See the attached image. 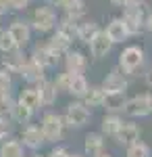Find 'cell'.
I'll use <instances>...</instances> for the list:
<instances>
[{
  "label": "cell",
  "mask_w": 152,
  "mask_h": 157,
  "mask_svg": "<svg viewBox=\"0 0 152 157\" xmlns=\"http://www.w3.org/2000/svg\"><path fill=\"white\" fill-rule=\"evenodd\" d=\"M144 63H146V50L138 44H129L119 52L117 67L125 75H136L144 67Z\"/></svg>",
  "instance_id": "cell-1"
},
{
  "label": "cell",
  "mask_w": 152,
  "mask_h": 157,
  "mask_svg": "<svg viewBox=\"0 0 152 157\" xmlns=\"http://www.w3.org/2000/svg\"><path fill=\"white\" fill-rule=\"evenodd\" d=\"M148 13H150V9L144 0H131L127 6H123V21H125L131 36L140 34L144 29V21H146Z\"/></svg>",
  "instance_id": "cell-2"
},
{
  "label": "cell",
  "mask_w": 152,
  "mask_h": 157,
  "mask_svg": "<svg viewBox=\"0 0 152 157\" xmlns=\"http://www.w3.org/2000/svg\"><path fill=\"white\" fill-rule=\"evenodd\" d=\"M56 23H59V17H56L54 6H50V4H42V6L34 9L31 19H29L31 29L38 34H52L56 29Z\"/></svg>",
  "instance_id": "cell-3"
},
{
  "label": "cell",
  "mask_w": 152,
  "mask_h": 157,
  "mask_svg": "<svg viewBox=\"0 0 152 157\" xmlns=\"http://www.w3.org/2000/svg\"><path fill=\"white\" fill-rule=\"evenodd\" d=\"M38 126H40V130H42V134H44L46 143H50V145H56L59 140H63L65 130H67L63 115L54 113V111H46V113L42 115V120H40Z\"/></svg>",
  "instance_id": "cell-4"
},
{
  "label": "cell",
  "mask_w": 152,
  "mask_h": 157,
  "mask_svg": "<svg viewBox=\"0 0 152 157\" xmlns=\"http://www.w3.org/2000/svg\"><path fill=\"white\" fill-rule=\"evenodd\" d=\"M90 117H92L90 107H85L79 98H77V101H71L69 105L65 107V113H63L65 126H67V128H75V130L83 128V126L90 121Z\"/></svg>",
  "instance_id": "cell-5"
},
{
  "label": "cell",
  "mask_w": 152,
  "mask_h": 157,
  "mask_svg": "<svg viewBox=\"0 0 152 157\" xmlns=\"http://www.w3.org/2000/svg\"><path fill=\"white\" fill-rule=\"evenodd\" d=\"M123 113L127 117H131V120H142V117L152 115V94L150 92H142V94L127 98V103L123 107Z\"/></svg>",
  "instance_id": "cell-6"
},
{
  "label": "cell",
  "mask_w": 152,
  "mask_h": 157,
  "mask_svg": "<svg viewBox=\"0 0 152 157\" xmlns=\"http://www.w3.org/2000/svg\"><path fill=\"white\" fill-rule=\"evenodd\" d=\"M140 136H142V128L136 124V121L123 120L121 128H119V132L113 136V140H115L119 147H125V149H127L129 145L138 143V140H140Z\"/></svg>",
  "instance_id": "cell-7"
},
{
  "label": "cell",
  "mask_w": 152,
  "mask_h": 157,
  "mask_svg": "<svg viewBox=\"0 0 152 157\" xmlns=\"http://www.w3.org/2000/svg\"><path fill=\"white\" fill-rule=\"evenodd\" d=\"M9 32H11L13 40H15V44H17V48L23 50L25 46H29V42H31V25L29 21H23V19H15L9 27H6Z\"/></svg>",
  "instance_id": "cell-8"
},
{
  "label": "cell",
  "mask_w": 152,
  "mask_h": 157,
  "mask_svg": "<svg viewBox=\"0 0 152 157\" xmlns=\"http://www.w3.org/2000/svg\"><path fill=\"white\" fill-rule=\"evenodd\" d=\"M113 42L108 40V36H106L104 29H98L96 32V36L90 40V44H88V48H90V55H92L96 61L100 59H106L108 55H110V50H113Z\"/></svg>",
  "instance_id": "cell-9"
},
{
  "label": "cell",
  "mask_w": 152,
  "mask_h": 157,
  "mask_svg": "<svg viewBox=\"0 0 152 157\" xmlns=\"http://www.w3.org/2000/svg\"><path fill=\"white\" fill-rule=\"evenodd\" d=\"M21 145L25 149H29V151H38V149H42L46 145V138H44V134H42L38 124L23 126V130H21Z\"/></svg>",
  "instance_id": "cell-10"
},
{
  "label": "cell",
  "mask_w": 152,
  "mask_h": 157,
  "mask_svg": "<svg viewBox=\"0 0 152 157\" xmlns=\"http://www.w3.org/2000/svg\"><path fill=\"white\" fill-rule=\"evenodd\" d=\"M100 86L104 88L106 92H125L129 86V80L119 67H115V69H110V71L106 73V78L102 80Z\"/></svg>",
  "instance_id": "cell-11"
},
{
  "label": "cell",
  "mask_w": 152,
  "mask_h": 157,
  "mask_svg": "<svg viewBox=\"0 0 152 157\" xmlns=\"http://www.w3.org/2000/svg\"><path fill=\"white\" fill-rule=\"evenodd\" d=\"M29 57H31L38 65H42L44 69H52V67H56V63H59V57L46 46V42L35 44L34 48H31V55H29Z\"/></svg>",
  "instance_id": "cell-12"
},
{
  "label": "cell",
  "mask_w": 152,
  "mask_h": 157,
  "mask_svg": "<svg viewBox=\"0 0 152 157\" xmlns=\"http://www.w3.org/2000/svg\"><path fill=\"white\" fill-rule=\"evenodd\" d=\"M104 32H106V36H108V40H110L113 44H123V42L131 36L129 29H127V25H125V21H123V17L110 19Z\"/></svg>",
  "instance_id": "cell-13"
},
{
  "label": "cell",
  "mask_w": 152,
  "mask_h": 157,
  "mask_svg": "<svg viewBox=\"0 0 152 157\" xmlns=\"http://www.w3.org/2000/svg\"><path fill=\"white\" fill-rule=\"evenodd\" d=\"M35 86V90H38V94H40V101H42V107H52L54 103H56V98H59V90H56V86L52 80H48L44 78L42 82H38Z\"/></svg>",
  "instance_id": "cell-14"
},
{
  "label": "cell",
  "mask_w": 152,
  "mask_h": 157,
  "mask_svg": "<svg viewBox=\"0 0 152 157\" xmlns=\"http://www.w3.org/2000/svg\"><path fill=\"white\" fill-rule=\"evenodd\" d=\"M46 46L60 59V57H65V55L71 50V46H73V40H69L65 34H60V32H56V29H54V32L50 34V38L46 40Z\"/></svg>",
  "instance_id": "cell-15"
},
{
  "label": "cell",
  "mask_w": 152,
  "mask_h": 157,
  "mask_svg": "<svg viewBox=\"0 0 152 157\" xmlns=\"http://www.w3.org/2000/svg\"><path fill=\"white\" fill-rule=\"evenodd\" d=\"M88 69V57L79 52V50L71 48L67 55H65V71L69 73H85Z\"/></svg>",
  "instance_id": "cell-16"
},
{
  "label": "cell",
  "mask_w": 152,
  "mask_h": 157,
  "mask_svg": "<svg viewBox=\"0 0 152 157\" xmlns=\"http://www.w3.org/2000/svg\"><path fill=\"white\" fill-rule=\"evenodd\" d=\"M104 149H106V138L100 132L85 134V138H83V153L85 155L96 157V155H100Z\"/></svg>",
  "instance_id": "cell-17"
},
{
  "label": "cell",
  "mask_w": 152,
  "mask_h": 157,
  "mask_svg": "<svg viewBox=\"0 0 152 157\" xmlns=\"http://www.w3.org/2000/svg\"><path fill=\"white\" fill-rule=\"evenodd\" d=\"M19 75L23 80H27L29 84H38V82H42L46 78V69L42 65H38L31 57H27V61H25V65H23V69H21Z\"/></svg>",
  "instance_id": "cell-18"
},
{
  "label": "cell",
  "mask_w": 152,
  "mask_h": 157,
  "mask_svg": "<svg viewBox=\"0 0 152 157\" xmlns=\"http://www.w3.org/2000/svg\"><path fill=\"white\" fill-rule=\"evenodd\" d=\"M121 124H123L121 113H106L104 117H102V121H100V134L104 138H113L119 132Z\"/></svg>",
  "instance_id": "cell-19"
},
{
  "label": "cell",
  "mask_w": 152,
  "mask_h": 157,
  "mask_svg": "<svg viewBox=\"0 0 152 157\" xmlns=\"http://www.w3.org/2000/svg\"><path fill=\"white\" fill-rule=\"evenodd\" d=\"M79 101H81L85 107H102L104 101H106V90L102 86H90Z\"/></svg>",
  "instance_id": "cell-20"
},
{
  "label": "cell",
  "mask_w": 152,
  "mask_h": 157,
  "mask_svg": "<svg viewBox=\"0 0 152 157\" xmlns=\"http://www.w3.org/2000/svg\"><path fill=\"white\" fill-rule=\"evenodd\" d=\"M19 103H23L25 107H29L31 111H40L42 109V101H40V94H38V90H35V86H25L23 90L19 92V97H17Z\"/></svg>",
  "instance_id": "cell-21"
},
{
  "label": "cell",
  "mask_w": 152,
  "mask_h": 157,
  "mask_svg": "<svg viewBox=\"0 0 152 157\" xmlns=\"http://www.w3.org/2000/svg\"><path fill=\"white\" fill-rule=\"evenodd\" d=\"M125 103H127L125 92H106V101L102 107L106 109V113H123Z\"/></svg>",
  "instance_id": "cell-22"
},
{
  "label": "cell",
  "mask_w": 152,
  "mask_h": 157,
  "mask_svg": "<svg viewBox=\"0 0 152 157\" xmlns=\"http://www.w3.org/2000/svg\"><path fill=\"white\" fill-rule=\"evenodd\" d=\"M25 61H27V57L23 55V50H15V52H9V55H4V69L11 73H21V69H23Z\"/></svg>",
  "instance_id": "cell-23"
},
{
  "label": "cell",
  "mask_w": 152,
  "mask_h": 157,
  "mask_svg": "<svg viewBox=\"0 0 152 157\" xmlns=\"http://www.w3.org/2000/svg\"><path fill=\"white\" fill-rule=\"evenodd\" d=\"M0 157H25V147L17 138H6L0 143Z\"/></svg>",
  "instance_id": "cell-24"
},
{
  "label": "cell",
  "mask_w": 152,
  "mask_h": 157,
  "mask_svg": "<svg viewBox=\"0 0 152 157\" xmlns=\"http://www.w3.org/2000/svg\"><path fill=\"white\" fill-rule=\"evenodd\" d=\"M88 88H90V84H88V78H85L83 73H73L67 94H71L73 98H81L83 94H85V90H88Z\"/></svg>",
  "instance_id": "cell-25"
},
{
  "label": "cell",
  "mask_w": 152,
  "mask_h": 157,
  "mask_svg": "<svg viewBox=\"0 0 152 157\" xmlns=\"http://www.w3.org/2000/svg\"><path fill=\"white\" fill-rule=\"evenodd\" d=\"M34 113L35 111H31L29 107H25L23 103H15V109H13V115H11V120H15L17 124H21V126H27L29 121L34 120Z\"/></svg>",
  "instance_id": "cell-26"
},
{
  "label": "cell",
  "mask_w": 152,
  "mask_h": 157,
  "mask_svg": "<svg viewBox=\"0 0 152 157\" xmlns=\"http://www.w3.org/2000/svg\"><path fill=\"white\" fill-rule=\"evenodd\" d=\"M100 27L96 21H81L79 23V29H77V40L83 42V44H90V40L96 36V32H98Z\"/></svg>",
  "instance_id": "cell-27"
},
{
  "label": "cell",
  "mask_w": 152,
  "mask_h": 157,
  "mask_svg": "<svg viewBox=\"0 0 152 157\" xmlns=\"http://www.w3.org/2000/svg\"><path fill=\"white\" fill-rule=\"evenodd\" d=\"M15 103H17V98H13L11 92H6V94H0V117H4V120H11L13 109H15Z\"/></svg>",
  "instance_id": "cell-28"
},
{
  "label": "cell",
  "mask_w": 152,
  "mask_h": 157,
  "mask_svg": "<svg viewBox=\"0 0 152 157\" xmlns=\"http://www.w3.org/2000/svg\"><path fill=\"white\" fill-rule=\"evenodd\" d=\"M125 157H152V151L146 143L138 140V143H133L125 149Z\"/></svg>",
  "instance_id": "cell-29"
},
{
  "label": "cell",
  "mask_w": 152,
  "mask_h": 157,
  "mask_svg": "<svg viewBox=\"0 0 152 157\" xmlns=\"http://www.w3.org/2000/svg\"><path fill=\"white\" fill-rule=\"evenodd\" d=\"M15 50H19V48H17L15 40H13L11 32L0 27V52L2 55H9V52H15Z\"/></svg>",
  "instance_id": "cell-30"
},
{
  "label": "cell",
  "mask_w": 152,
  "mask_h": 157,
  "mask_svg": "<svg viewBox=\"0 0 152 157\" xmlns=\"http://www.w3.org/2000/svg\"><path fill=\"white\" fill-rule=\"evenodd\" d=\"M11 90H13V73L2 67L0 69V94H6Z\"/></svg>",
  "instance_id": "cell-31"
},
{
  "label": "cell",
  "mask_w": 152,
  "mask_h": 157,
  "mask_svg": "<svg viewBox=\"0 0 152 157\" xmlns=\"http://www.w3.org/2000/svg\"><path fill=\"white\" fill-rule=\"evenodd\" d=\"M46 157H71V151L65 149V147H60V145H54L50 151H48Z\"/></svg>",
  "instance_id": "cell-32"
},
{
  "label": "cell",
  "mask_w": 152,
  "mask_h": 157,
  "mask_svg": "<svg viewBox=\"0 0 152 157\" xmlns=\"http://www.w3.org/2000/svg\"><path fill=\"white\" fill-rule=\"evenodd\" d=\"M9 134H11V124H9V120L0 117V143H4L9 138Z\"/></svg>",
  "instance_id": "cell-33"
},
{
  "label": "cell",
  "mask_w": 152,
  "mask_h": 157,
  "mask_svg": "<svg viewBox=\"0 0 152 157\" xmlns=\"http://www.w3.org/2000/svg\"><path fill=\"white\" fill-rule=\"evenodd\" d=\"M6 2H9V9H13V11H25L31 0H6Z\"/></svg>",
  "instance_id": "cell-34"
},
{
  "label": "cell",
  "mask_w": 152,
  "mask_h": 157,
  "mask_svg": "<svg viewBox=\"0 0 152 157\" xmlns=\"http://www.w3.org/2000/svg\"><path fill=\"white\" fill-rule=\"evenodd\" d=\"M144 29H146L148 34H152V9H150V13H148V17H146V21H144Z\"/></svg>",
  "instance_id": "cell-35"
},
{
  "label": "cell",
  "mask_w": 152,
  "mask_h": 157,
  "mask_svg": "<svg viewBox=\"0 0 152 157\" xmlns=\"http://www.w3.org/2000/svg\"><path fill=\"white\" fill-rule=\"evenodd\" d=\"M144 82H146V86L152 88V63H150V67L146 69V73H144Z\"/></svg>",
  "instance_id": "cell-36"
},
{
  "label": "cell",
  "mask_w": 152,
  "mask_h": 157,
  "mask_svg": "<svg viewBox=\"0 0 152 157\" xmlns=\"http://www.w3.org/2000/svg\"><path fill=\"white\" fill-rule=\"evenodd\" d=\"M6 11H9V2H6V0H0V17H2Z\"/></svg>",
  "instance_id": "cell-37"
},
{
  "label": "cell",
  "mask_w": 152,
  "mask_h": 157,
  "mask_svg": "<svg viewBox=\"0 0 152 157\" xmlns=\"http://www.w3.org/2000/svg\"><path fill=\"white\" fill-rule=\"evenodd\" d=\"M46 2L50 4V6H56V9H60V6L65 4V0H46Z\"/></svg>",
  "instance_id": "cell-38"
},
{
  "label": "cell",
  "mask_w": 152,
  "mask_h": 157,
  "mask_svg": "<svg viewBox=\"0 0 152 157\" xmlns=\"http://www.w3.org/2000/svg\"><path fill=\"white\" fill-rule=\"evenodd\" d=\"M110 2H113L115 6H121V9H123V6H127L131 0H110Z\"/></svg>",
  "instance_id": "cell-39"
},
{
  "label": "cell",
  "mask_w": 152,
  "mask_h": 157,
  "mask_svg": "<svg viewBox=\"0 0 152 157\" xmlns=\"http://www.w3.org/2000/svg\"><path fill=\"white\" fill-rule=\"evenodd\" d=\"M96 157H113V155H110V153H108V151H102V153H100V155H96Z\"/></svg>",
  "instance_id": "cell-40"
},
{
  "label": "cell",
  "mask_w": 152,
  "mask_h": 157,
  "mask_svg": "<svg viewBox=\"0 0 152 157\" xmlns=\"http://www.w3.org/2000/svg\"><path fill=\"white\" fill-rule=\"evenodd\" d=\"M71 157H88L85 153H71Z\"/></svg>",
  "instance_id": "cell-41"
},
{
  "label": "cell",
  "mask_w": 152,
  "mask_h": 157,
  "mask_svg": "<svg viewBox=\"0 0 152 157\" xmlns=\"http://www.w3.org/2000/svg\"><path fill=\"white\" fill-rule=\"evenodd\" d=\"M29 157H42V155H38V153H34V155H29Z\"/></svg>",
  "instance_id": "cell-42"
},
{
  "label": "cell",
  "mask_w": 152,
  "mask_h": 157,
  "mask_svg": "<svg viewBox=\"0 0 152 157\" xmlns=\"http://www.w3.org/2000/svg\"><path fill=\"white\" fill-rule=\"evenodd\" d=\"M150 117H152V115H150Z\"/></svg>",
  "instance_id": "cell-43"
}]
</instances>
